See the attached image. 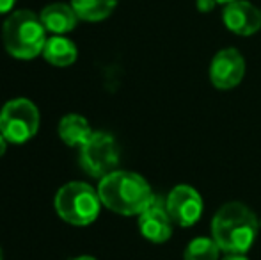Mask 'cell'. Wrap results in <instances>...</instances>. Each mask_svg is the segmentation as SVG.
<instances>
[{
    "mask_svg": "<svg viewBox=\"0 0 261 260\" xmlns=\"http://www.w3.org/2000/svg\"><path fill=\"white\" fill-rule=\"evenodd\" d=\"M165 207L172 221L179 226H192L203 216V198L192 185H176L165 198Z\"/></svg>",
    "mask_w": 261,
    "mask_h": 260,
    "instance_id": "7",
    "label": "cell"
},
{
    "mask_svg": "<svg viewBox=\"0 0 261 260\" xmlns=\"http://www.w3.org/2000/svg\"><path fill=\"white\" fill-rule=\"evenodd\" d=\"M39 120L34 102L14 98L0 109V132L11 145H23L38 134Z\"/></svg>",
    "mask_w": 261,
    "mask_h": 260,
    "instance_id": "5",
    "label": "cell"
},
{
    "mask_svg": "<svg viewBox=\"0 0 261 260\" xmlns=\"http://www.w3.org/2000/svg\"><path fill=\"white\" fill-rule=\"evenodd\" d=\"M119 148L109 132H93L86 145L80 146V166L87 175L103 178L117 170Z\"/></svg>",
    "mask_w": 261,
    "mask_h": 260,
    "instance_id": "6",
    "label": "cell"
},
{
    "mask_svg": "<svg viewBox=\"0 0 261 260\" xmlns=\"http://www.w3.org/2000/svg\"><path fill=\"white\" fill-rule=\"evenodd\" d=\"M217 0H197V11L199 13H210L213 11V7L217 6Z\"/></svg>",
    "mask_w": 261,
    "mask_h": 260,
    "instance_id": "16",
    "label": "cell"
},
{
    "mask_svg": "<svg viewBox=\"0 0 261 260\" xmlns=\"http://www.w3.org/2000/svg\"><path fill=\"white\" fill-rule=\"evenodd\" d=\"M2 39L9 56L29 61L43 54L46 43V29L36 13L20 9L11 13L4 21Z\"/></svg>",
    "mask_w": 261,
    "mask_h": 260,
    "instance_id": "3",
    "label": "cell"
},
{
    "mask_svg": "<svg viewBox=\"0 0 261 260\" xmlns=\"http://www.w3.org/2000/svg\"><path fill=\"white\" fill-rule=\"evenodd\" d=\"M76 56H79L76 45L64 36L54 34L52 38L46 39L45 49H43V57L46 59V63L59 66V68L71 66L76 61Z\"/></svg>",
    "mask_w": 261,
    "mask_h": 260,
    "instance_id": "12",
    "label": "cell"
},
{
    "mask_svg": "<svg viewBox=\"0 0 261 260\" xmlns=\"http://www.w3.org/2000/svg\"><path fill=\"white\" fill-rule=\"evenodd\" d=\"M258 235L256 214L240 201L224 203L212 221V237L224 253H247Z\"/></svg>",
    "mask_w": 261,
    "mask_h": 260,
    "instance_id": "2",
    "label": "cell"
},
{
    "mask_svg": "<svg viewBox=\"0 0 261 260\" xmlns=\"http://www.w3.org/2000/svg\"><path fill=\"white\" fill-rule=\"evenodd\" d=\"M43 25L48 32H52L55 36H62L71 32L76 27V21L80 20L76 16L75 9L71 7V4H62V2H55L46 6L45 9L39 13Z\"/></svg>",
    "mask_w": 261,
    "mask_h": 260,
    "instance_id": "11",
    "label": "cell"
},
{
    "mask_svg": "<svg viewBox=\"0 0 261 260\" xmlns=\"http://www.w3.org/2000/svg\"><path fill=\"white\" fill-rule=\"evenodd\" d=\"M6 150H7V139L2 135V132H0V157L6 153Z\"/></svg>",
    "mask_w": 261,
    "mask_h": 260,
    "instance_id": "19",
    "label": "cell"
},
{
    "mask_svg": "<svg viewBox=\"0 0 261 260\" xmlns=\"http://www.w3.org/2000/svg\"><path fill=\"white\" fill-rule=\"evenodd\" d=\"M98 195L109 210L121 216H139L151 205L155 195L144 177L134 171L116 170L100 178Z\"/></svg>",
    "mask_w": 261,
    "mask_h": 260,
    "instance_id": "1",
    "label": "cell"
},
{
    "mask_svg": "<svg viewBox=\"0 0 261 260\" xmlns=\"http://www.w3.org/2000/svg\"><path fill=\"white\" fill-rule=\"evenodd\" d=\"M222 260H249L245 253H227Z\"/></svg>",
    "mask_w": 261,
    "mask_h": 260,
    "instance_id": "18",
    "label": "cell"
},
{
    "mask_svg": "<svg viewBox=\"0 0 261 260\" xmlns=\"http://www.w3.org/2000/svg\"><path fill=\"white\" fill-rule=\"evenodd\" d=\"M73 260H96V258L89 257V255H82V257H76V258H73Z\"/></svg>",
    "mask_w": 261,
    "mask_h": 260,
    "instance_id": "20",
    "label": "cell"
},
{
    "mask_svg": "<svg viewBox=\"0 0 261 260\" xmlns=\"http://www.w3.org/2000/svg\"><path fill=\"white\" fill-rule=\"evenodd\" d=\"M224 25L238 36H252L261 29V11L247 0L226 4L222 13Z\"/></svg>",
    "mask_w": 261,
    "mask_h": 260,
    "instance_id": "10",
    "label": "cell"
},
{
    "mask_svg": "<svg viewBox=\"0 0 261 260\" xmlns=\"http://www.w3.org/2000/svg\"><path fill=\"white\" fill-rule=\"evenodd\" d=\"M117 0H71L76 16L84 21H101L114 13Z\"/></svg>",
    "mask_w": 261,
    "mask_h": 260,
    "instance_id": "14",
    "label": "cell"
},
{
    "mask_svg": "<svg viewBox=\"0 0 261 260\" xmlns=\"http://www.w3.org/2000/svg\"><path fill=\"white\" fill-rule=\"evenodd\" d=\"M220 248L213 237H196L185 248L183 260H219Z\"/></svg>",
    "mask_w": 261,
    "mask_h": 260,
    "instance_id": "15",
    "label": "cell"
},
{
    "mask_svg": "<svg viewBox=\"0 0 261 260\" xmlns=\"http://www.w3.org/2000/svg\"><path fill=\"white\" fill-rule=\"evenodd\" d=\"M0 260H4V253H2V248H0Z\"/></svg>",
    "mask_w": 261,
    "mask_h": 260,
    "instance_id": "22",
    "label": "cell"
},
{
    "mask_svg": "<svg viewBox=\"0 0 261 260\" xmlns=\"http://www.w3.org/2000/svg\"><path fill=\"white\" fill-rule=\"evenodd\" d=\"M219 4H229V2H234V0H217Z\"/></svg>",
    "mask_w": 261,
    "mask_h": 260,
    "instance_id": "21",
    "label": "cell"
},
{
    "mask_svg": "<svg viewBox=\"0 0 261 260\" xmlns=\"http://www.w3.org/2000/svg\"><path fill=\"white\" fill-rule=\"evenodd\" d=\"M245 77V59L237 49H224L210 64V80L220 91L237 87Z\"/></svg>",
    "mask_w": 261,
    "mask_h": 260,
    "instance_id": "8",
    "label": "cell"
},
{
    "mask_svg": "<svg viewBox=\"0 0 261 260\" xmlns=\"http://www.w3.org/2000/svg\"><path fill=\"white\" fill-rule=\"evenodd\" d=\"M16 0H0V14H7L11 13V9L14 7Z\"/></svg>",
    "mask_w": 261,
    "mask_h": 260,
    "instance_id": "17",
    "label": "cell"
},
{
    "mask_svg": "<svg viewBox=\"0 0 261 260\" xmlns=\"http://www.w3.org/2000/svg\"><path fill=\"white\" fill-rule=\"evenodd\" d=\"M101 200L98 189L86 182H68L57 191L54 200L55 212L62 221L73 226H87L100 216Z\"/></svg>",
    "mask_w": 261,
    "mask_h": 260,
    "instance_id": "4",
    "label": "cell"
},
{
    "mask_svg": "<svg viewBox=\"0 0 261 260\" xmlns=\"http://www.w3.org/2000/svg\"><path fill=\"white\" fill-rule=\"evenodd\" d=\"M59 137L68 146H82L93 135L89 122L80 114H66L59 122Z\"/></svg>",
    "mask_w": 261,
    "mask_h": 260,
    "instance_id": "13",
    "label": "cell"
},
{
    "mask_svg": "<svg viewBox=\"0 0 261 260\" xmlns=\"http://www.w3.org/2000/svg\"><path fill=\"white\" fill-rule=\"evenodd\" d=\"M172 218L165 207V201L155 196L148 208L142 214H139V230L142 237L151 243L162 244L171 239L172 235Z\"/></svg>",
    "mask_w": 261,
    "mask_h": 260,
    "instance_id": "9",
    "label": "cell"
}]
</instances>
